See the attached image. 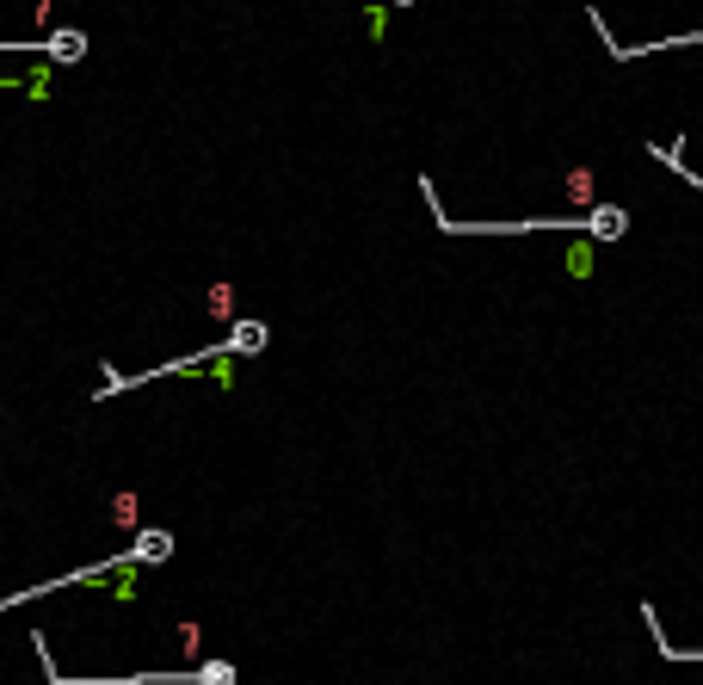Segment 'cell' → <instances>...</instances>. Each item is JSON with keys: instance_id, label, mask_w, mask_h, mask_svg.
<instances>
[{"instance_id": "6", "label": "cell", "mask_w": 703, "mask_h": 685, "mask_svg": "<svg viewBox=\"0 0 703 685\" xmlns=\"http://www.w3.org/2000/svg\"><path fill=\"white\" fill-rule=\"evenodd\" d=\"M192 685H235V667L229 661H204V667H192Z\"/></svg>"}, {"instance_id": "7", "label": "cell", "mask_w": 703, "mask_h": 685, "mask_svg": "<svg viewBox=\"0 0 703 685\" xmlns=\"http://www.w3.org/2000/svg\"><path fill=\"white\" fill-rule=\"evenodd\" d=\"M210 315H216V321L235 315V291H229V284H216V291H210Z\"/></svg>"}, {"instance_id": "2", "label": "cell", "mask_w": 703, "mask_h": 685, "mask_svg": "<svg viewBox=\"0 0 703 685\" xmlns=\"http://www.w3.org/2000/svg\"><path fill=\"white\" fill-rule=\"evenodd\" d=\"M167 556H173V531L142 525V531H136V544H130V562L142 568V562H167Z\"/></svg>"}, {"instance_id": "9", "label": "cell", "mask_w": 703, "mask_h": 685, "mask_svg": "<svg viewBox=\"0 0 703 685\" xmlns=\"http://www.w3.org/2000/svg\"><path fill=\"white\" fill-rule=\"evenodd\" d=\"M389 7H414V0H389Z\"/></svg>"}, {"instance_id": "5", "label": "cell", "mask_w": 703, "mask_h": 685, "mask_svg": "<svg viewBox=\"0 0 703 685\" xmlns=\"http://www.w3.org/2000/svg\"><path fill=\"white\" fill-rule=\"evenodd\" d=\"M568 198L592 210V198H599V179H592V167H574V173H568Z\"/></svg>"}, {"instance_id": "8", "label": "cell", "mask_w": 703, "mask_h": 685, "mask_svg": "<svg viewBox=\"0 0 703 685\" xmlns=\"http://www.w3.org/2000/svg\"><path fill=\"white\" fill-rule=\"evenodd\" d=\"M179 642H185V655H198V642H204V630H198V624H179Z\"/></svg>"}, {"instance_id": "3", "label": "cell", "mask_w": 703, "mask_h": 685, "mask_svg": "<svg viewBox=\"0 0 703 685\" xmlns=\"http://www.w3.org/2000/svg\"><path fill=\"white\" fill-rule=\"evenodd\" d=\"M623 229H629V210H617V204H592V210H586V235L617 241Z\"/></svg>"}, {"instance_id": "1", "label": "cell", "mask_w": 703, "mask_h": 685, "mask_svg": "<svg viewBox=\"0 0 703 685\" xmlns=\"http://www.w3.org/2000/svg\"><path fill=\"white\" fill-rule=\"evenodd\" d=\"M222 352H229V358H235V352H241V358L266 352V321H253V315H247V321H235V328L222 334Z\"/></svg>"}, {"instance_id": "4", "label": "cell", "mask_w": 703, "mask_h": 685, "mask_svg": "<svg viewBox=\"0 0 703 685\" xmlns=\"http://www.w3.org/2000/svg\"><path fill=\"white\" fill-rule=\"evenodd\" d=\"M44 56H56V62H81V56H87V31H50V38H44Z\"/></svg>"}]
</instances>
